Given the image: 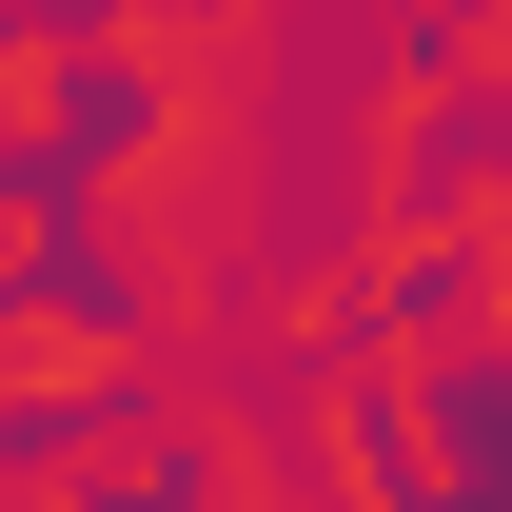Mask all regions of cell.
I'll list each match as a JSON object with an SVG mask.
<instances>
[{
  "label": "cell",
  "mask_w": 512,
  "mask_h": 512,
  "mask_svg": "<svg viewBox=\"0 0 512 512\" xmlns=\"http://www.w3.org/2000/svg\"><path fill=\"white\" fill-rule=\"evenodd\" d=\"M0 316H79V335H138V276L99 237H0Z\"/></svg>",
  "instance_id": "6da1fadb"
},
{
  "label": "cell",
  "mask_w": 512,
  "mask_h": 512,
  "mask_svg": "<svg viewBox=\"0 0 512 512\" xmlns=\"http://www.w3.org/2000/svg\"><path fill=\"white\" fill-rule=\"evenodd\" d=\"M473 178H512V99H453V119H414V158H394V197H414V217H453Z\"/></svg>",
  "instance_id": "7a4b0ae2"
}]
</instances>
